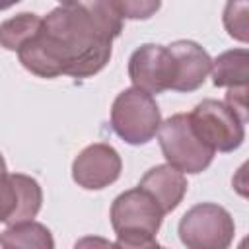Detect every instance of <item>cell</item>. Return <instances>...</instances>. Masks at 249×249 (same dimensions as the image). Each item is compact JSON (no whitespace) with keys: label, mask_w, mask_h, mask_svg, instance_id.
<instances>
[{"label":"cell","mask_w":249,"mask_h":249,"mask_svg":"<svg viewBox=\"0 0 249 249\" xmlns=\"http://www.w3.org/2000/svg\"><path fill=\"white\" fill-rule=\"evenodd\" d=\"M247 14H249V6L247 0H228L226 10H224V25L230 33V37L247 43V31H249V23H247Z\"/></svg>","instance_id":"15"},{"label":"cell","mask_w":249,"mask_h":249,"mask_svg":"<svg viewBox=\"0 0 249 249\" xmlns=\"http://www.w3.org/2000/svg\"><path fill=\"white\" fill-rule=\"evenodd\" d=\"M177 66L171 51L163 45L146 43L138 47L128 58V78L134 88L148 93H161L173 88Z\"/></svg>","instance_id":"7"},{"label":"cell","mask_w":249,"mask_h":249,"mask_svg":"<svg viewBox=\"0 0 249 249\" xmlns=\"http://www.w3.org/2000/svg\"><path fill=\"white\" fill-rule=\"evenodd\" d=\"M175 58L177 76L173 82V91H195L198 89L212 66V58L208 53L195 41H175L167 47Z\"/></svg>","instance_id":"10"},{"label":"cell","mask_w":249,"mask_h":249,"mask_svg":"<svg viewBox=\"0 0 249 249\" xmlns=\"http://www.w3.org/2000/svg\"><path fill=\"white\" fill-rule=\"evenodd\" d=\"M195 134L214 152H233L245 138V121L224 101L204 99L191 113Z\"/></svg>","instance_id":"5"},{"label":"cell","mask_w":249,"mask_h":249,"mask_svg":"<svg viewBox=\"0 0 249 249\" xmlns=\"http://www.w3.org/2000/svg\"><path fill=\"white\" fill-rule=\"evenodd\" d=\"M158 140L167 163L181 173L204 171L212 163L216 154L195 134L189 123V115L185 113H177L160 123Z\"/></svg>","instance_id":"4"},{"label":"cell","mask_w":249,"mask_h":249,"mask_svg":"<svg viewBox=\"0 0 249 249\" xmlns=\"http://www.w3.org/2000/svg\"><path fill=\"white\" fill-rule=\"evenodd\" d=\"M233 233L235 224L231 214L214 202L195 204L179 222V237L189 249H226Z\"/></svg>","instance_id":"6"},{"label":"cell","mask_w":249,"mask_h":249,"mask_svg":"<svg viewBox=\"0 0 249 249\" xmlns=\"http://www.w3.org/2000/svg\"><path fill=\"white\" fill-rule=\"evenodd\" d=\"M43 18H39L37 14H29V12H21L16 18H10L6 21L0 23V47H4L6 51H16L27 43L41 27Z\"/></svg>","instance_id":"14"},{"label":"cell","mask_w":249,"mask_h":249,"mask_svg":"<svg viewBox=\"0 0 249 249\" xmlns=\"http://www.w3.org/2000/svg\"><path fill=\"white\" fill-rule=\"evenodd\" d=\"M121 169L119 152L105 142H95L84 148L72 161V179L82 189L99 191L113 185L121 177Z\"/></svg>","instance_id":"8"},{"label":"cell","mask_w":249,"mask_h":249,"mask_svg":"<svg viewBox=\"0 0 249 249\" xmlns=\"http://www.w3.org/2000/svg\"><path fill=\"white\" fill-rule=\"evenodd\" d=\"M0 245L14 249V247H23V249H53L54 247V239L51 235V231L33 220H25V222H18L8 226V230L0 235Z\"/></svg>","instance_id":"13"},{"label":"cell","mask_w":249,"mask_h":249,"mask_svg":"<svg viewBox=\"0 0 249 249\" xmlns=\"http://www.w3.org/2000/svg\"><path fill=\"white\" fill-rule=\"evenodd\" d=\"M60 4H74V2H80V0H58Z\"/></svg>","instance_id":"20"},{"label":"cell","mask_w":249,"mask_h":249,"mask_svg":"<svg viewBox=\"0 0 249 249\" xmlns=\"http://www.w3.org/2000/svg\"><path fill=\"white\" fill-rule=\"evenodd\" d=\"M123 19L105 0H80L51 10L39 31L18 49L19 62L39 78H89L105 68Z\"/></svg>","instance_id":"1"},{"label":"cell","mask_w":249,"mask_h":249,"mask_svg":"<svg viewBox=\"0 0 249 249\" xmlns=\"http://www.w3.org/2000/svg\"><path fill=\"white\" fill-rule=\"evenodd\" d=\"M161 123L160 107L152 93L140 88L121 91L111 107V126L126 144L140 146L150 142Z\"/></svg>","instance_id":"3"},{"label":"cell","mask_w":249,"mask_h":249,"mask_svg":"<svg viewBox=\"0 0 249 249\" xmlns=\"http://www.w3.org/2000/svg\"><path fill=\"white\" fill-rule=\"evenodd\" d=\"M138 187L144 189L156 200V204L161 208L163 214H167L179 206V202L187 193L189 183L179 169L167 163V165H156L148 169L140 179Z\"/></svg>","instance_id":"11"},{"label":"cell","mask_w":249,"mask_h":249,"mask_svg":"<svg viewBox=\"0 0 249 249\" xmlns=\"http://www.w3.org/2000/svg\"><path fill=\"white\" fill-rule=\"evenodd\" d=\"M6 175H8V171H6V161H4V158H2V154H0V187H2V183H4V179H6Z\"/></svg>","instance_id":"18"},{"label":"cell","mask_w":249,"mask_h":249,"mask_svg":"<svg viewBox=\"0 0 249 249\" xmlns=\"http://www.w3.org/2000/svg\"><path fill=\"white\" fill-rule=\"evenodd\" d=\"M18 2H21V0H0V12H2V10L12 8V6H14V4H18Z\"/></svg>","instance_id":"19"},{"label":"cell","mask_w":249,"mask_h":249,"mask_svg":"<svg viewBox=\"0 0 249 249\" xmlns=\"http://www.w3.org/2000/svg\"><path fill=\"white\" fill-rule=\"evenodd\" d=\"M228 107H231L245 123H247V86L241 88H228L226 101Z\"/></svg>","instance_id":"17"},{"label":"cell","mask_w":249,"mask_h":249,"mask_svg":"<svg viewBox=\"0 0 249 249\" xmlns=\"http://www.w3.org/2000/svg\"><path fill=\"white\" fill-rule=\"evenodd\" d=\"M163 212L156 200L140 187L121 193L111 204V226L117 235V247L148 249L158 247L156 235Z\"/></svg>","instance_id":"2"},{"label":"cell","mask_w":249,"mask_h":249,"mask_svg":"<svg viewBox=\"0 0 249 249\" xmlns=\"http://www.w3.org/2000/svg\"><path fill=\"white\" fill-rule=\"evenodd\" d=\"M43 191L39 183L23 173H8L0 187V222L18 224L33 220L41 210Z\"/></svg>","instance_id":"9"},{"label":"cell","mask_w":249,"mask_h":249,"mask_svg":"<svg viewBox=\"0 0 249 249\" xmlns=\"http://www.w3.org/2000/svg\"><path fill=\"white\" fill-rule=\"evenodd\" d=\"M216 88H241L249 80V53L247 49H231L222 53L210 66Z\"/></svg>","instance_id":"12"},{"label":"cell","mask_w":249,"mask_h":249,"mask_svg":"<svg viewBox=\"0 0 249 249\" xmlns=\"http://www.w3.org/2000/svg\"><path fill=\"white\" fill-rule=\"evenodd\" d=\"M121 19H150L161 6V0H105Z\"/></svg>","instance_id":"16"}]
</instances>
